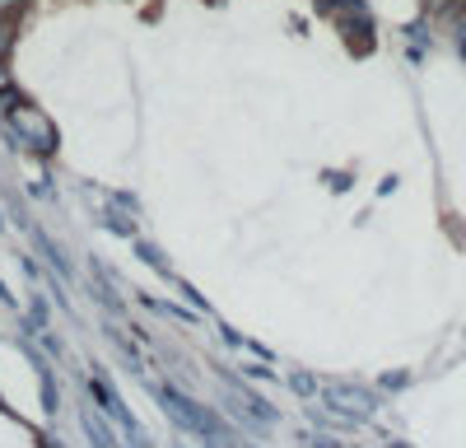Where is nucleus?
Segmentation results:
<instances>
[{
    "label": "nucleus",
    "instance_id": "1",
    "mask_svg": "<svg viewBox=\"0 0 466 448\" xmlns=\"http://www.w3.org/2000/svg\"><path fill=\"white\" fill-rule=\"evenodd\" d=\"M15 127H19L24 140H33L37 149H43V155H52V149H56V131L43 122V112H37V107L19 103V107H15Z\"/></svg>",
    "mask_w": 466,
    "mask_h": 448
},
{
    "label": "nucleus",
    "instance_id": "2",
    "mask_svg": "<svg viewBox=\"0 0 466 448\" xmlns=\"http://www.w3.org/2000/svg\"><path fill=\"white\" fill-rule=\"evenodd\" d=\"M327 406H336V411H345V416H360V421H364V416H373L378 402H373V392H364V388H340V383H336V388H327Z\"/></svg>",
    "mask_w": 466,
    "mask_h": 448
},
{
    "label": "nucleus",
    "instance_id": "3",
    "mask_svg": "<svg viewBox=\"0 0 466 448\" xmlns=\"http://www.w3.org/2000/svg\"><path fill=\"white\" fill-rule=\"evenodd\" d=\"M24 5H28V0H0V19H15Z\"/></svg>",
    "mask_w": 466,
    "mask_h": 448
},
{
    "label": "nucleus",
    "instance_id": "4",
    "mask_svg": "<svg viewBox=\"0 0 466 448\" xmlns=\"http://www.w3.org/2000/svg\"><path fill=\"white\" fill-rule=\"evenodd\" d=\"M10 52V19H0V56Z\"/></svg>",
    "mask_w": 466,
    "mask_h": 448
},
{
    "label": "nucleus",
    "instance_id": "5",
    "mask_svg": "<svg viewBox=\"0 0 466 448\" xmlns=\"http://www.w3.org/2000/svg\"><path fill=\"white\" fill-rule=\"evenodd\" d=\"M452 5V0H424V10H430V15H439V10H448Z\"/></svg>",
    "mask_w": 466,
    "mask_h": 448
}]
</instances>
